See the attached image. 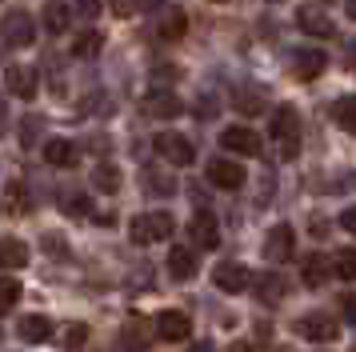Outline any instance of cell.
Masks as SVG:
<instances>
[{
	"label": "cell",
	"instance_id": "1",
	"mask_svg": "<svg viewBox=\"0 0 356 352\" xmlns=\"http://www.w3.org/2000/svg\"><path fill=\"white\" fill-rule=\"evenodd\" d=\"M172 228H177L172 212H145V216H132L129 237L132 244H161V240L172 237Z\"/></svg>",
	"mask_w": 356,
	"mask_h": 352
},
{
	"label": "cell",
	"instance_id": "2",
	"mask_svg": "<svg viewBox=\"0 0 356 352\" xmlns=\"http://www.w3.org/2000/svg\"><path fill=\"white\" fill-rule=\"evenodd\" d=\"M152 152L161 160H168V168H188L196 160V148L180 132H161V136H152Z\"/></svg>",
	"mask_w": 356,
	"mask_h": 352
},
{
	"label": "cell",
	"instance_id": "3",
	"mask_svg": "<svg viewBox=\"0 0 356 352\" xmlns=\"http://www.w3.org/2000/svg\"><path fill=\"white\" fill-rule=\"evenodd\" d=\"M268 136H276V141L284 144V157H292V152L300 148V116H296L292 104H280V109L273 112V120H268Z\"/></svg>",
	"mask_w": 356,
	"mask_h": 352
},
{
	"label": "cell",
	"instance_id": "4",
	"mask_svg": "<svg viewBox=\"0 0 356 352\" xmlns=\"http://www.w3.org/2000/svg\"><path fill=\"white\" fill-rule=\"evenodd\" d=\"M0 40L13 48H29L36 40V24L29 13H20V8H13V13L0 16Z\"/></svg>",
	"mask_w": 356,
	"mask_h": 352
},
{
	"label": "cell",
	"instance_id": "5",
	"mask_svg": "<svg viewBox=\"0 0 356 352\" xmlns=\"http://www.w3.org/2000/svg\"><path fill=\"white\" fill-rule=\"evenodd\" d=\"M292 253H296V232L289 224H276L264 232V260L268 264H284V260H292Z\"/></svg>",
	"mask_w": 356,
	"mask_h": 352
},
{
	"label": "cell",
	"instance_id": "6",
	"mask_svg": "<svg viewBox=\"0 0 356 352\" xmlns=\"http://www.w3.org/2000/svg\"><path fill=\"white\" fill-rule=\"evenodd\" d=\"M296 333L305 336V340H312V344H332L340 336V328L328 312H308V317L296 320Z\"/></svg>",
	"mask_w": 356,
	"mask_h": 352
},
{
	"label": "cell",
	"instance_id": "7",
	"mask_svg": "<svg viewBox=\"0 0 356 352\" xmlns=\"http://www.w3.org/2000/svg\"><path fill=\"white\" fill-rule=\"evenodd\" d=\"M220 144H225V152H232V157H260V148H264V141L244 125L225 128V132H220Z\"/></svg>",
	"mask_w": 356,
	"mask_h": 352
},
{
	"label": "cell",
	"instance_id": "8",
	"mask_svg": "<svg viewBox=\"0 0 356 352\" xmlns=\"http://www.w3.org/2000/svg\"><path fill=\"white\" fill-rule=\"evenodd\" d=\"M324 68H328V56H324L321 48H300V52L292 56V77L305 80V84L308 80H316Z\"/></svg>",
	"mask_w": 356,
	"mask_h": 352
},
{
	"label": "cell",
	"instance_id": "9",
	"mask_svg": "<svg viewBox=\"0 0 356 352\" xmlns=\"http://www.w3.org/2000/svg\"><path fill=\"white\" fill-rule=\"evenodd\" d=\"M188 333H193L188 312H180V308H164L161 317H156V336H161V340H184Z\"/></svg>",
	"mask_w": 356,
	"mask_h": 352
},
{
	"label": "cell",
	"instance_id": "10",
	"mask_svg": "<svg viewBox=\"0 0 356 352\" xmlns=\"http://www.w3.org/2000/svg\"><path fill=\"white\" fill-rule=\"evenodd\" d=\"M4 88L20 100H33L36 96V72L33 68H24V64H8L4 68Z\"/></svg>",
	"mask_w": 356,
	"mask_h": 352
},
{
	"label": "cell",
	"instance_id": "11",
	"mask_svg": "<svg viewBox=\"0 0 356 352\" xmlns=\"http://www.w3.org/2000/svg\"><path fill=\"white\" fill-rule=\"evenodd\" d=\"M188 237H193V244H200V248H216V244H220V228H216V216H212L209 208H200L193 216Z\"/></svg>",
	"mask_w": 356,
	"mask_h": 352
},
{
	"label": "cell",
	"instance_id": "12",
	"mask_svg": "<svg viewBox=\"0 0 356 352\" xmlns=\"http://www.w3.org/2000/svg\"><path fill=\"white\" fill-rule=\"evenodd\" d=\"M296 24H300V32L316 36V40L337 36V24H332V20H328V13H321V8H296Z\"/></svg>",
	"mask_w": 356,
	"mask_h": 352
},
{
	"label": "cell",
	"instance_id": "13",
	"mask_svg": "<svg viewBox=\"0 0 356 352\" xmlns=\"http://www.w3.org/2000/svg\"><path fill=\"white\" fill-rule=\"evenodd\" d=\"M212 280H216L220 292H244V288L252 285V272L244 269V264H216Z\"/></svg>",
	"mask_w": 356,
	"mask_h": 352
},
{
	"label": "cell",
	"instance_id": "14",
	"mask_svg": "<svg viewBox=\"0 0 356 352\" xmlns=\"http://www.w3.org/2000/svg\"><path fill=\"white\" fill-rule=\"evenodd\" d=\"M209 180L216 184V189H228V192H232V189H241V184H244V168L236 164V160H225V157H220V160H212V164H209Z\"/></svg>",
	"mask_w": 356,
	"mask_h": 352
},
{
	"label": "cell",
	"instance_id": "15",
	"mask_svg": "<svg viewBox=\"0 0 356 352\" xmlns=\"http://www.w3.org/2000/svg\"><path fill=\"white\" fill-rule=\"evenodd\" d=\"M145 112L156 116V120H177L180 112H184V104H180V96H172V93H148L145 96Z\"/></svg>",
	"mask_w": 356,
	"mask_h": 352
},
{
	"label": "cell",
	"instance_id": "16",
	"mask_svg": "<svg viewBox=\"0 0 356 352\" xmlns=\"http://www.w3.org/2000/svg\"><path fill=\"white\" fill-rule=\"evenodd\" d=\"M29 264V244L17 237H0V269L4 272H17Z\"/></svg>",
	"mask_w": 356,
	"mask_h": 352
},
{
	"label": "cell",
	"instance_id": "17",
	"mask_svg": "<svg viewBox=\"0 0 356 352\" xmlns=\"http://www.w3.org/2000/svg\"><path fill=\"white\" fill-rule=\"evenodd\" d=\"M17 333L24 344H44V340H52V320L40 317V312H33V317H24L17 324Z\"/></svg>",
	"mask_w": 356,
	"mask_h": 352
},
{
	"label": "cell",
	"instance_id": "18",
	"mask_svg": "<svg viewBox=\"0 0 356 352\" xmlns=\"http://www.w3.org/2000/svg\"><path fill=\"white\" fill-rule=\"evenodd\" d=\"M40 20H44V29H49L52 36H60V32H68V24H72V8H68L65 0H49V4L40 8Z\"/></svg>",
	"mask_w": 356,
	"mask_h": 352
},
{
	"label": "cell",
	"instance_id": "19",
	"mask_svg": "<svg viewBox=\"0 0 356 352\" xmlns=\"http://www.w3.org/2000/svg\"><path fill=\"white\" fill-rule=\"evenodd\" d=\"M328 276H332V264H328L321 253H308L305 264H300V280H305L308 288H321V285H328Z\"/></svg>",
	"mask_w": 356,
	"mask_h": 352
},
{
	"label": "cell",
	"instance_id": "20",
	"mask_svg": "<svg viewBox=\"0 0 356 352\" xmlns=\"http://www.w3.org/2000/svg\"><path fill=\"white\" fill-rule=\"evenodd\" d=\"M168 276H172V280H193L196 276L193 248H168Z\"/></svg>",
	"mask_w": 356,
	"mask_h": 352
},
{
	"label": "cell",
	"instance_id": "21",
	"mask_svg": "<svg viewBox=\"0 0 356 352\" xmlns=\"http://www.w3.org/2000/svg\"><path fill=\"white\" fill-rule=\"evenodd\" d=\"M44 160H49L52 168H72V160H76V148H72V141H60V136H52V141L44 144Z\"/></svg>",
	"mask_w": 356,
	"mask_h": 352
},
{
	"label": "cell",
	"instance_id": "22",
	"mask_svg": "<svg viewBox=\"0 0 356 352\" xmlns=\"http://www.w3.org/2000/svg\"><path fill=\"white\" fill-rule=\"evenodd\" d=\"M92 184H97L100 192H116V189H120V168L108 164V160L97 164V168H92Z\"/></svg>",
	"mask_w": 356,
	"mask_h": 352
},
{
	"label": "cell",
	"instance_id": "23",
	"mask_svg": "<svg viewBox=\"0 0 356 352\" xmlns=\"http://www.w3.org/2000/svg\"><path fill=\"white\" fill-rule=\"evenodd\" d=\"M232 104H236L244 116H252V112L264 109V93H260V88H236V93H232Z\"/></svg>",
	"mask_w": 356,
	"mask_h": 352
},
{
	"label": "cell",
	"instance_id": "24",
	"mask_svg": "<svg viewBox=\"0 0 356 352\" xmlns=\"http://www.w3.org/2000/svg\"><path fill=\"white\" fill-rule=\"evenodd\" d=\"M257 292H260V301H284V292H289V280L284 276H276V272H268L264 280L257 285Z\"/></svg>",
	"mask_w": 356,
	"mask_h": 352
},
{
	"label": "cell",
	"instance_id": "25",
	"mask_svg": "<svg viewBox=\"0 0 356 352\" xmlns=\"http://www.w3.org/2000/svg\"><path fill=\"white\" fill-rule=\"evenodd\" d=\"M97 52H100V32H81L72 40V56H81V61H92Z\"/></svg>",
	"mask_w": 356,
	"mask_h": 352
},
{
	"label": "cell",
	"instance_id": "26",
	"mask_svg": "<svg viewBox=\"0 0 356 352\" xmlns=\"http://www.w3.org/2000/svg\"><path fill=\"white\" fill-rule=\"evenodd\" d=\"M20 296H24L20 280H13V276H0V312H8V308H13Z\"/></svg>",
	"mask_w": 356,
	"mask_h": 352
},
{
	"label": "cell",
	"instance_id": "27",
	"mask_svg": "<svg viewBox=\"0 0 356 352\" xmlns=\"http://www.w3.org/2000/svg\"><path fill=\"white\" fill-rule=\"evenodd\" d=\"M184 29H188L184 13H168L161 20V36H164V40H180V36H184Z\"/></svg>",
	"mask_w": 356,
	"mask_h": 352
},
{
	"label": "cell",
	"instance_id": "28",
	"mask_svg": "<svg viewBox=\"0 0 356 352\" xmlns=\"http://www.w3.org/2000/svg\"><path fill=\"white\" fill-rule=\"evenodd\" d=\"M332 120H337L340 128H344V132H353V100H348V96H340L337 104H332Z\"/></svg>",
	"mask_w": 356,
	"mask_h": 352
},
{
	"label": "cell",
	"instance_id": "29",
	"mask_svg": "<svg viewBox=\"0 0 356 352\" xmlns=\"http://www.w3.org/2000/svg\"><path fill=\"white\" fill-rule=\"evenodd\" d=\"M337 272L344 276V280H353V276H356V253H353V248H340V253H337Z\"/></svg>",
	"mask_w": 356,
	"mask_h": 352
},
{
	"label": "cell",
	"instance_id": "30",
	"mask_svg": "<svg viewBox=\"0 0 356 352\" xmlns=\"http://www.w3.org/2000/svg\"><path fill=\"white\" fill-rule=\"evenodd\" d=\"M60 208H65L68 216H84V212H88V200H84V196H65Z\"/></svg>",
	"mask_w": 356,
	"mask_h": 352
},
{
	"label": "cell",
	"instance_id": "31",
	"mask_svg": "<svg viewBox=\"0 0 356 352\" xmlns=\"http://www.w3.org/2000/svg\"><path fill=\"white\" fill-rule=\"evenodd\" d=\"M84 340H88V328H84V324H72V328H68V349H76Z\"/></svg>",
	"mask_w": 356,
	"mask_h": 352
},
{
	"label": "cell",
	"instance_id": "32",
	"mask_svg": "<svg viewBox=\"0 0 356 352\" xmlns=\"http://www.w3.org/2000/svg\"><path fill=\"white\" fill-rule=\"evenodd\" d=\"M152 184H156V192H172L177 184H172V176H161L156 168H152Z\"/></svg>",
	"mask_w": 356,
	"mask_h": 352
},
{
	"label": "cell",
	"instance_id": "33",
	"mask_svg": "<svg viewBox=\"0 0 356 352\" xmlns=\"http://www.w3.org/2000/svg\"><path fill=\"white\" fill-rule=\"evenodd\" d=\"M76 13H81V16H97L100 13V0H81V4H76Z\"/></svg>",
	"mask_w": 356,
	"mask_h": 352
},
{
	"label": "cell",
	"instance_id": "34",
	"mask_svg": "<svg viewBox=\"0 0 356 352\" xmlns=\"http://www.w3.org/2000/svg\"><path fill=\"white\" fill-rule=\"evenodd\" d=\"M340 224H344V228H356V212H353V208H344V212H340Z\"/></svg>",
	"mask_w": 356,
	"mask_h": 352
},
{
	"label": "cell",
	"instance_id": "35",
	"mask_svg": "<svg viewBox=\"0 0 356 352\" xmlns=\"http://www.w3.org/2000/svg\"><path fill=\"white\" fill-rule=\"evenodd\" d=\"M113 4H116V13H120V16L129 13V0H113Z\"/></svg>",
	"mask_w": 356,
	"mask_h": 352
},
{
	"label": "cell",
	"instance_id": "36",
	"mask_svg": "<svg viewBox=\"0 0 356 352\" xmlns=\"http://www.w3.org/2000/svg\"><path fill=\"white\" fill-rule=\"evenodd\" d=\"M232 352H248V344H236V349H232Z\"/></svg>",
	"mask_w": 356,
	"mask_h": 352
},
{
	"label": "cell",
	"instance_id": "37",
	"mask_svg": "<svg viewBox=\"0 0 356 352\" xmlns=\"http://www.w3.org/2000/svg\"><path fill=\"white\" fill-rule=\"evenodd\" d=\"M188 352H209V344H200V349H188Z\"/></svg>",
	"mask_w": 356,
	"mask_h": 352
}]
</instances>
